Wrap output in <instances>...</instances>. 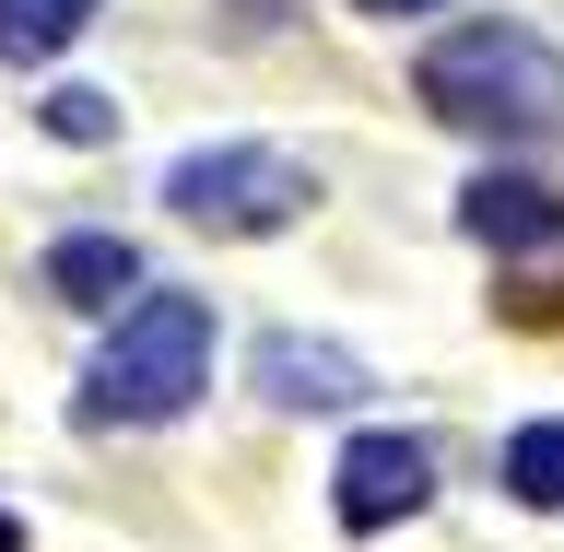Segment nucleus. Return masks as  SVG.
I'll return each instance as SVG.
<instances>
[{
    "label": "nucleus",
    "instance_id": "1",
    "mask_svg": "<svg viewBox=\"0 0 564 552\" xmlns=\"http://www.w3.org/2000/svg\"><path fill=\"white\" fill-rule=\"evenodd\" d=\"M423 106L447 118V130H494V141H529V130H553L564 118V47H541L529 24H458L423 47Z\"/></svg>",
    "mask_w": 564,
    "mask_h": 552
},
{
    "label": "nucleus",
    "instance_id": "2",
    "mask_svg": "<svg viewBox=\"0 0 564 552\" xmlns=\"http://www.w3.org/2000/svg\"><path fill=\"white\" fill-rule=\"evenodd\" d=\"M200 388H212V306L141 294V306H118L95 377H83V423H176Z\"/></svg>",
    "mask_w": 564,
    "mask_h": 552
},
{
    "label": "nucleus",
    "instance_id": "3",
    "mask_svg": "<svg viewBox=\"0 0 564 552\" xmlns=\"http://www.w3.org/2000/svg\"><path fill=\"white\" fill-rule=\"evenodd\" d=\"M306 201H317V176L271 141H212V153H176V176H165V212L200 224V236H282Z\"/></svg>",
    "mask_w": 564,
    "mask_h": 552
},
{
    "label": "nucleus",
    "instance_id": "4",
    "mask_svg": "<svg viewBox=\"0 0 564 552\" xmlns=\"http://www.w3.org/2000/svg\"><path fill=\"white\" fill-rule=\"evenodd\" d=\"M329 483H341V529H400L435 494V458H423V435H352Z\"/></svg>",
    "mask_w": 564,
    "mask_h": 552
},
{
    "label": "nucleus",
    "instance_id": "5",
    "mask_svg": "<svg viewBox=\"0 0 564 552\" xmlns=\"http://www.w3.org/2000/svg\"><path fill=\"white\" fill-rule=\"evenodd\" d=\"M365 353H341V342H306V329H271L259 342V400L271 412H352L365 400Z\"/></svg>",
    "mask_w": 564,
    "mask_h": 552
},
{
    "label": "nucleus",
    "instance_id": "6",
    "mask_svg": "<svg viewBox=\"0 0 564 552\" xmlns=\"http://www.w3.org/2000/svg\"><path fill=\"white\" fill-rule=\"evenodd\" d=\"M458 224L482 247H506V259H529V247H564V188L553 176H518V165H494L458 188Z\"/></svg>",
    "mask_w": 564,
    "mask_h": 552
},
{
    "label": "nucleus",
    "instance_id": "7",
    "mask_svg": "<svg viewBox=\"0 0 564 552\" xmlns=\"http://www.w3.org/2000/svg\"><path fill=\"white\" fill-rule=\"evenodd\" d=\"M130 282H141V247L130 236H59V247H47V294H59V306H118Z\"/></svg>",
    "mask_w": 564,
    "mask_h": 552
},
{
    "label": "nucleus",
    "instance_id": "8",
    "mask_svg": "<svg viewBox=\"0 0 564 552\" xmlns=\"http://www.w3.org/2000/svg\"><path fill=\"white\" fill-rule=\"evenodd\" d=\"M95 12H106V0H0V59H12V71L59 59V47L95 24Z\"/></svg>",
    "mask_w": 564,
    "mask_h": 552
},
{
    "label": "nucleus",
    "instance_id": "9",
    "mask_svg": "<svg viewBox=\"0 0 564 552\" xmlns=\"http://www.w3.org/2000/svg\"><path fill=\"white\" fill-rule=\"evenodd\" d=\"M506 494H518V506H541V518L564 506V412L506 435Z\"/></svg>",
    "mask_w": 564,
    "mask_h": 552
},
{
    "label": "nucleus",
    "instance_id": "10",
    "mask_svg": "<svg viewBox=\"0 0 564 552\" xmlns=\"http://www.w3.org/2000/svg\"><path fill=\"white\" fill-rule=\"evenodd\" d=\"M47 130H59V141H118V95H95V83H59V95H47Z\"/></svg>",
    "mask_w": 564,
    "mask_h": 552
},
{
    "label": "nucleus",
    "instance_id": "11",
    "mask_svg": "<svg viewBox=\"0 0 564 552\" xmlns=\"http://www.w3.org/2000/svg\"><path fill=\"white\" fill-rule=\"evenodd\" d=\"M352 12H388V24H400V12H435V0H352Z\"/></svg>",
    "mask_w": 564,
    "mask_h": 552
},
{
    "label": "nucleus",
    "instance_id": "12",
    "mask_svg": "<svg viewBox=\"0 0 564 552\" xmlns=\"http://www.w3.org/2000/svg\"><path fill=\"white\" fill-rule=\"evenodd\" d=\"M0 552H24V529H12V518H0Z\"/></svg>",
    "mask_w": 564,
    "mask_h": 552
}]
</instances>
